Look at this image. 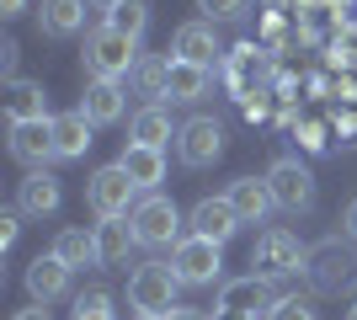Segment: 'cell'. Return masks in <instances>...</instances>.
<instances>
[{"label": "cell", "mask_w": 357, "mask_h": 320, "mask_svg": "<svg viewBox=\"0 0 357 320\" xmlns=\"http://www.w3.org/2000/svg\"><path fill=\"white\" fill-rule=\"evenodd\" d=\"M86 198H91V213H96V219H128V213L139 208V187L123 166H102L86 182Z\"/></svg>", "instance_id": "obj_5"}, {"label": "cell", "mask_w": 357, "mask_h": 320, "mask_svg": "<svg viewBox=\"0 0 357 320\" xmlns=\"http://www.w3.org/2000/svg\"><path fill=\"white\" fill-rule=\"evenodd\" d=\"M347 320H357V305H352V310H347Z\"/></svg>", "instance_id": "obj_39"}, {"label": "cell", "mask_w": 357, "mask_h": 320, "mask_svg": "<svg viewBox=\"0 0 357 320\" xmlns=\"http://www.w3.org/2000/svg\"><path fill=\"white\" fill-rule=\"evenodd\" d=\"M38 22H43L48 38H75V32L86 27V0H43Z\"/></svg>", "instance_id": "obj_22"}, {"label": "cell", "mask_w": 357, "mask_h": 320, "mask_svg": "<svg viewBox=\"0 0 357 320\" xmlns=\"http://www.w3.org/2000/svg\"><path fill=\"white\" fill-rule=\"evenodd\" d=\"M70 320H118V310H112V294H107V289H86V294H75Z\"/></svg>", "instance_id": "obj_27"}, {"label": "cell", "mask_w": 357, "mask_h": 320, "mask_svg": "<svg viewBox=\"0 0 357 320\" xmlns=\"http://www.w3.org/2000/svg\"><path fill=\"white\" fill-rule=\"evenodd\" d=\"M59 176H48V171H27L22 187H16V213H27V219H48V213H59Z\"/></svg>", "instance_id": "obj_13"}, {"label": "cell", "mask_w": 357, "mask_h": 320, "mask_svg": "<svg viewBox=\"0 0 357 320\" xmlns=\"http://www.w3.org/2000/svg\"><path fill=\"white\" fill-rule=\"evenodd\" d=\"M80 59H86L91 80H128V75L139 70V59H144V54H139L134 38H123V32H112V27L102 22V27L86 32V54H80Z\"/></svg>", "instance_id": "obj_2"}, {"label": "cell", "mask_w": 357, "mask_h": 320, "mask_svg": "<svg viewBox=\"0 0 357 320\" xmlns=\"http://www.w3.org/2000/svg\"><path fill=\"white\" fill-rule=\"evenodd\" d=\"M165 320H213V315H203V310H187V305H176Z\"/></svg>", "instance_id": "obj_33"}, {"label": "cell", "mask_w": 357, "mask_h": 320, "mask_svg": "<svg viewBox=\"0 0 357 320\" xmlns=\"http://www.w3.org/2000/svg\"><path fill=\"white\" fill-rule=\"evenodd\" d=\"M267 320H320V315H314L310 299H298V294H283V299H272V305H267Z\"/></svg>", "instance_id": "obj_28"}, {"label": "cell", "mask_w": 357, "mask_h": 320, "mask_svg": "<svg viewBox=\"0 0 357 320\" xmlns=\"http://www.w3.org/2000/svg\"><path fill=\"white\" fill-rule=\"evenodd\" d=\"M128 139H134V144H149V150H165V144L176 139L171 112H165V107H139L134 123H128Z\"/></svg>", "instance_id": "obj_23"}, {"label": "cell", "mask_w": 357, "mask_h": 320, "mask_svg": "<svg viewBox=\"0 0 357 320\" xmlns=\"http://www.w3.org/2000/svg\"><path fill=\"white\" fill-rule=\"evenodd\" d=\"M54 257H59L70 273H80V267H102V251H96V229H80V224L59 229V235H54Z\"/></svg>", "instance_id": "obj_18"}, {"label": "cell", "mask_w": 357, "mask_h": 320, "mask_svg": "<svg viewBox=\"0 0 357 320\" xmlns=\"http://www.w3.org/2000/svg\"><path fill=\"white\" fill-rule=\"evenodd\" d=\"M176 155H181V166H192V171L213 166L224 155V123L219 118H187L176 128Z\"/></svg>", "instance_id": "obj_9"}, {"label": "cell", "mask_w": 357, "mask_h": 320, "mask_svg": "<svg viewBox=\"0 0 357 320\" xmlns=\"http://www.w3.org/2000/svg\"><path fill=\"white\" fill-rule=\"evenodd\" d=\"M11 320H48V310H43V305H32V310H16Z\"/></svg>", "instance_id": "obj_36"}, {"label": "cell", "mask_w": 357, "mask_h": 320, "mask_svg": "<svg viewBox=\"0 0 357 320\" xmlns=\"http://www.w3.org/2000/svg\"><path fill=\"white\" fill-rule=\"evenodd\" d=\"M219 38H213V22H181L176 38H171V59L181 64H203V70H213L219 64Z\"/></svg>", "instance_id": "obj_10"}, {"label": "cell", "mask_w": 357, "mask_h": 320, "mask_svg": "<svg viewBox=\"0 0 357 320\" xmlns=\"http://www.w3.org/2000/svg\"><path fill=\"white\" fill-rule=\"evenodd\" d=\"M245 6L251 0H197L203 22H235V16H245Z\"/></svg>", "instance_id": "obj_29"}, {"label": "cell", "mask_w": 357, "mask_h": 320, "mask_svg": "<svg viewBox=\"0 0 357 320\" xmlns=\"http://www.w3.org/2000/svg\"><path fill=\"white\" fill-rule=\"evenodd\" d=\"M107 27L139 43L144 27H149V0H123V6H112V11H107Z\"/></svg>", "instance_id": "obj_26"}, {"label": "cell", "mask_w": 357, "mask_h": 320, "mask_svg": "<svg viewBox=\"0 0 357 320\" xmlns=\"http://www.w3.org/2000/svg\"><path fill=\"white\" fill-rule=\"evenodd\" d=\"M0 64H6V75L16 70V43H6V48H0ZM11 80H16V75H11Z\"/></svg>", "instance_id": "obj_35"}, {"label": "cell", "mask_w": 357, "mask_h": 320, "mask_svg": "<svg viewBox=\"0 0 357 320\" xmlns=\"http://www.w3.org/2000/svg\"><path fill=\"white\" fill-rule=\"evenodd\" d=\"M208 86H213V70L171 59V80H165V96H171V102H203V96H208Z\"/></svg>", "instance_id": "obj_21"}, {"label": "cell", "mask_w": 357, "mask_h": 320, "mask_svg": "<svg viewBox=\"0 0 357 320\" xmlns=\"http://www.w3.org/2000/svg\"><path fill=\"white\" fill-rule=\"evenodd\" d=\"M80 112H86L96 128L118 123L123 112H128V91H123V80H91L86 96H80Z\"/></svg>", "instance_id": "obj_15"}, {"label": "cell", "mask_w": 357, "mask_h": 320, "mask_svg": "<svg viewBox=\"0 0 357 320\" xmlns=\"http://www.w3.org/2000/svg\"><path fill=\"white\" fill-rule=\"evenodd\" d=\"M70 267H64L59 257H54V251H48V257H32L27 261V294H32V305H54V299H64V294H70Z\"/></svg>", "instance_id": "obj_12"}, {"label": "cell", "mask_w": 357, "mask_h": 320, "mask_svg": "<svg viewBox=\"0 0 357 320\" xmlns=\"http://www.w3.org/2000/svg\"><path fill=\"white\" fill-rule=\"evenodd\" d=\"M187 224H192V235H203V241L224 245V241L240 229V213L229 208V198H203V203L192 208V219H187Z\"/></svg>", "instance_id": "obj_16"}, {"label": "cell", "mask_w": 357, "mask_h": 320, "mask_svg": "<svg viewBox=\"0 0 357 320\" xmlns=\"http://www.w3.org/2000/svg\"><path fill=\"white\" fill-rule=\"evenodd\" d=\"M128 245H139L128 219H102V224H96V251H102V267H118V261L128 257Z\"/></svg>", "instance_id": "obj_25"}, {"label": "cell", "mask_w": 357, "mask_h": 320, "mask_svg": "<svg viewBox=\"0 0 357 320\" xmlns=\"http://www.w3.org/2000/svg\"><path fill=\"white\" fill-rule=\"evenodd\" d=\"M118 166L134 176L139 192H155V187L165 182V150H149V144H128V150L118 155Z\"/></svg>", "instance_id": "obj_19"}, {"label": "cell", "mask_w": 357, "mask_h": 320, "mask_svg": "<svg viewBox=\"0 0 357 320\" xmlns=\"http://www.w3.org/2000/svg\"><path fill=\"white\" fill-rule=\"evenodd\" d=\"M27 11V0H0V16H22Z\"/></svg>", "instance_id": "obj_37"}, {"label": "cell", "mask_w": 357, "mask_h": 320, "mask_svg": "<svg viewBox=\"0 0 357 320\" xmlns=\"http://www.w3.org/2000/svg\"><path fill=\"white\" fill-rule=\"evenodd\" d=\"M128 224H134V241L139 245H149V251H176L187 235H181V213H176V203L171 198H160V192H144L139 198V208L128 213Z\"/></svg>", "instance_id": "obj_3"}, {"label": "cell", "mask_w": 357, "mask_h": 320, "mask_svg": "<svg viewBox=\"0 0 357 320\" xmlns=\"http://www.w3.org/2000/svg\"><path fill=\"white\" fill-rule=\"evenodd\" d=\"M224 198H229V208L240 213V224H261V219H267V213L278 208V203H272L267 176H235Z\"/></svg>", "instance_id": "obj_14"}, {"label": "cell", "mask_w": 357, "mask_h": 320, "mask_svg": "<svg viewBox=\"0 0 357 320\" xmlns=\"http://www.w3.org/2000/svg\"><path fill=\"white\" fill-rule=\"evenodd\" d=\"M139 320H149V315H139Z\"/></svg>", "instance_id": "obj_40"}, {"label": "cell", "mask_w": 357, "mask_h": 320, "mask_svg": "<svg viewBox=\"0 0 357 320\" xmlns=\"http://www.w3.org/2000/svg\"><path fill=\"white\" fill-rule=\"evenodd\" d=\"M128 80H134V91L144 96V107H160V102H165V80H171V59L144 54V59H139V70H134Z\"/></svg>", "instance_id": "obj_24"}, {"label": "cell", "mask_w": 357, "mask_h": 320, "mask_svg": "<svg viewBox=\"0 0 357 320\" xmlns=\"http://www.w3.org/2000/svg\"><path fill=\"white\" fill-rule=\"evenodd\" d=\"M304 245H298V235L294 229H267V235H256V245H251V273L256 277H288V273H298L304 267Z\"/></svg>", "instance_id": "obj_7"}, {"label": "cell", "mask_w": 357, "mask_h": 320, "mask_svg": "<svg viewBox=\"0 0 357 320\" xmlns=\"http://www.w3.org/2000/svg\"><path fill=\"white\" fill-rule=\"evenodd\" d=\"M171 267H176L181 289H208V283H219V277H224V257H219V245L203 241V235H187V241L171 251Z\"/></svg>", "instance_id": "obj_8"}, {"label": "cell", "mask_w": 357, "mask_h": 320, "mask_svg": "<svg viewBox=\"0 0 357 320\" xmlns=\"http://www.w3.org/2000/svg\"><path fill=\"white\" fill-rule=\"evenodd\" d=\"M304 273L320 294H342V289H357V245H342V241H320L304 257Z\"/></svg>", "instance_id": "obj_4"}, {"label": "cell", "mask_w": 357, "mask_h": 320, "mask_svg": "<svg viewBox=\"0 0 357 320\" xmlns=\"http://www.w3.org/2000/svg\"><path fill=\"white\" fill-rule=\"evenodd\" d=\"M6 118L11 123H43L48 118V96L38 80H6Z\"/></svg>", "instance_id": "obj_20"}, {"label": "cell", "mask_w": 357, "mask_h": 320, "mask_svg": "<svg viewBox=\"0 0 357 320\" xmlns=\"http://www.w3.org/2000/svg\"><path fill=\"white\" fill-rule=\"evenodd\" d=\"M91 6H96V11H112V6H123V0H91Z\"/></svg>", "instance_id": "obj_38"}, {"label": "cell", "mask_w": 357, "mask_h": 320, "mask_svg": "<svg viewBox=\"0 0 357 320\" xmlns=\"http://www.w3.org/2000/svg\"><path fill=\"white\" fill-rule=\"evenodd\" d=\"M91 128L96 123L75 107V112H59L54 118V160H80V155L91 150Z\"/></svg>", "instance_id": "obj_17"}, {"label": "cell", "mask_w": 357, "mask_h": 320, "mask_svg": "<svg viewBox=\"0 0 357 320\" xmlns=\"http://www.w3.org/2000/svg\"><path fill=\"white\" fill-rule=\"evenodd\" d=\"M16 229H22V213H0V251L16 245Z\"/></svg>", "instance_id": "obj_30"}, {"label": "cell", "mask_w": 357, "mask_h": 320, "mask_svg": "<svg viewBox=\"0 0 357 320\" xmlns=\"http://www.w3.org/2000/svg\"><path fill=\"white\" fill-rule=\"evenodd\" d=\"M245 118H251V123H261V118H267V102H261V91H256L251 102H245Z\"/></svg>", "instance_id": "obj_32"}, {"label": "cell", "mask_w": 357, "mask_h": 320, "mask_svg": "<svg viewBox=\"0 0 357 320\" xmlns=\"http://www.w3.org/2000/svg\"><path fill=\"white\" fill-rule=\"evenodd\" d=\"M176 289H181V277L171 261H139L128 273V310L149 315V320H165L176 310Z\"/></svg>", "instance_id": "obj_1"}, {"label": "cell", "mask_w": 357, "mask_h": 320, "mask_svg": "<svg viewBox=\"0 0 357 320\" xmlns=\"http://www.w3.org/2000/svg\"><path fill=\"white\" fill-rule=\"evenodd\" d=\"M11 155L27 171H43L54 160V118L43 123H11Z\"/></svg>", "instance_id": "obj_11"}, {"label": "cell", "mask_w": 357, "mask_h": 320, "mask_svg": "<svg viewBox=\"0 0 357 320\" xmlns=\"http://www.w3.org/2000/svg\"><path fill=\"white\" fill-rule=\"evenodd\" d=\"M267 187H272V203L283 213H310L314 208V176L304 160H294V155H278L267 166Z\"/></svg>", "instance_id": "obj_6"}, {"label": "cell", "mask_w": 357, "mask_h": 320, "mask_svg": "<svg viewBox=\"0 0 357 320\" xmlns=\"http://www.w3.org/2000/svg\"><path fill=\"white\" fill-rule=\"evenodd\" d=\"M213 320H256L251 310H229V305H213Z\"/></svg>", "instance_id": "obj_31"}, {"label": "cell", "mask_w": 357, "mask_h": 320, "mask_svg": "<svg viewBox=\"0 0 357 320\" xmlns=\"http://www.w3.org/2000/svg\"><path fill=\"white\" fill-rule=\"evenodd\" d=\"M347 241H352V245H357V198H352V203H347Z\"/></svg>", "instance_id": "obj_34"}]
</instances>
